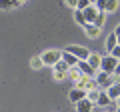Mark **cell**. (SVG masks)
I'll list each match as a JSON object with an SVG mask.
<instances>
[{"mask_svg": "<svg viewBox=\"0 0 120 112\" xmlns=\"http://www.w3.org/2000/svg\"><path fill=\"white\" fill-rule=\"evenodd\" d=\"M94 108V102L88 98H82L80 102H76V112H92Z\"/></svg>", "mask_w": 120, "mask_h": 112, "instance_id": "cell-7", "label": "cell"}, {"mask_svg": "<svg viewBox=\"0 0 120 112\" xmlns=\"http://www.w3.org/2000/svg\"><path fill=\"white\" fill-rule=\"evenodd\" d=\"M116 46H118V36H116V32H114V34H110V36H108V40H106V50L112 52Z\"/></svg>", "mask_w": 120, "mask_h": 112, "instance_id": "cell-14", "label": "cell"}, {"mask_svg": "<svg viewBox=\"0 0 120 112\" xmlns=\"http://www.w3.org/2000/svg\"><path fill=\"white\" fill-rule=\"evenodd\" d=\"M90 2H92V4H96V0H90Z\"/></svg>", "mask_w": 120, "mask_h": 112, "instance_id": "cell-31", "label": "cell"}, {"mask_svg": "<svg viewBox=\"0 0 120 112\" xmlns=\"http://www.w3.org/2000/svg\"><path fill=\"white\" fill-rule=\"evenodd\" d=\"M68 98H70V102L76 104V102H80L82 98H86V90H82V88H76V86H74L72 90L68 92Z\"/></svg>", "mask_w": 120, "mask_h": 112, "instance_id": "cell-5", "label": "cell"}, {"mask_svg": "<svg viewBox=\"0 0 120 112\" xmlns=\"http://www.w3.org/2000/svg\"><path fill=\"white\" fill-rule=\"evenodd\" d=\"M100 26H96V24H92V22H88V24L84 26V32H86V36H90V38H96V36L100 34Z\"/></svg>", "mask_w": 120, "mask_h": 112, "instance_id": "cell-9", "label": "cell"}, {"mask_svg": "<svg viewBox=\"0 0 120 112\" xmlns=\"http://www.w3.org/2000/svg\"><path fill=\"white\" fill-rule=\"evenodd\" d=\"M110 54H112V56H114V58H118V60H120V44H118V46H116V48H114V50H112V52H110Z\"/></svg>", "mask_w": 120, "mask_h": 112, "instance_id": "cell-27", "label": "cell"}, {"mask_svg": "<svg viewBox=\"0 0 120 112\" xmlns=\"http://www.w3.org/2000/svg\"><path fill=\"white\" fill-rule=\"evenodd\" d=\"M114 32H116V34H120V24L116 26V30H114Z\"/></svg>", "mask_w": 120, "mask_h": 112, "instance_id": "cell-29", "label": "cell"}, {"mask_svg": "<svg viewBox=\"0 0 120 112\" xmlns=\"http://www.w3.org/2000/svg\"><path fill=\"white\" fill-rule=\"evenodd\" d=\"M116 102H118V106H120V98H118V100H116Z\"/></svg>", "mask_w": 120, "mask_h": 112, "instance_id": "cell-32", "label": "cell"}, {"mask_svg": "<svg viewBox=\"0 0 120 112\" xmlns=\"http://www.w3.org/2000/svg\"><path fill=\"white\" fill-rule=\"evenodd\" d=\"M78 68H80L82 74H86V76H94V78H96V72H98V70L92 68L88 60H80V62H78Z\"/></svg>", "mask_w": 120, "mask_h": 112, "instance_id": "cell-6", "label": "cell"}, {"mask_svg": "<svg viewBox=\"0 0 120 112\" xmlns=\"http://www.w3.org/2000/svg\"><path fill=\"white\" fill-rule=\"evenodd\" d=\"M30 66H32L34 70H40V68L44 66V62H42V56H34V58L30 60Z\"/></svg>", "mask_w": 120, "mask_h": 112, "instance_id": "cell-20", "label": "cell"}, {"mask_svg": "<svg viewBox=\"0 0 120 112\" xmlns=\"http://www.w3.org/2000/svg\"><path fill=\"white\" fill-rule=\"evenodd\" d=\"M42 62H44V66H54L58 60H62V52L60 50H46V52H42Z\"/></svg>", "mask_w": 120, "mask_h": 112, "instance_id": "cell-2", "label": "cell"}, {"mask_svg": "<svg viewBox=\"0 0 120 112\" xmlns=\"http://www.w3.org/2000/svg\"><path fill=\"white\" fill-rule=\"evenodd\" d=\"M90 4H92V2H90V0H78V8H80V10H84V8H88Z\"/></svg>", "mask_w": 120, "mask_h": 112, "instance_id": "cell-25", "label": "cell"}, {"mask_svg": "<svg viewBox=\"0 0 120 112\" xmlns=\"http://www.w3.org/2000/svg\"><path fill=\"white\" fill-rule=\"evenodd\" d=\"M22 4V0H0V10H12Z\"/></svg>", "mask_w": 120, "mask_h": 112, "instance_id": "cell-11", "label": "cell"}, {"mask_svg": "<svg viewBox=\"0 0 120 112\" xmlns=\"http://www.w3.org/2000/svg\"><path fill=\"white\" fill-rule=\"evenodd\" d=\"M66 50H68V52H72L74 56H78L80 60H88V56L92 54V52H90V50H86L84 46H68Z\"/></svg>", "mask_w": 120, "mask_h": 112, "instance_id": "cell-4", "label": "cell"}, {"mask_svg": "<svg viewBox=\"0 0 120 112\" xmlns=\"http://www.w3.org/2000/svg\"><path fill=\"white\" fill-rule=\"evenodd\" d=\"M52 68H54V70H58V72H68V70L72 68V66H68V64H66L64 60H58V62H56L54 66H52Z\"/></svg>", "mask_w": 120, "mask_h": 112, "instance_id": "cell-19", "label": "cell"}, {"mask_svg": "<svg viewBox=\"0 0 120 112\" xmlns=\"http://www.w3.org/2000/svg\"><path fill=\"white\" fill-rule=\"evenodd\" d=\"M64 78H68V72H58V70H54V80H64Z\"/></svg>", "mask_w": 120, "mask_h": 112, "instance_id": "cell-23", "label": "cell"}, {"mask_svg": "<svg viewBox=\"0 0 120 112\" xmlns=\"http://www.w3.org/2000/svg\"><path fill=\"white\" fill-rule=\"evenodd\" d=\"M64 4L70 8H78V0H64Z\"/></svg>", "mask_w": 120, "mask_h": 112, "instance_id": "cell-26", "label": "cell"}, {"mask_svg": "<svg viewBox=\"0 0 120 112\" xmlns=\"http://www.w3.org/2000/svg\"><path fill=\"white\" fill-rule=\"evenodd\" d=\"M106 92H108V96H110L112 100H118L120 98V86H118V84H112L110 88H106Z\"/></svg>", "mask_w": 120, "mask_h": 112, "instance_id": "cell-16", "label": "cell"}, {"mask_svg": "<svg viewBox=\"0 0 120 112\" xmlns=\"http://www.w3.org/2000/svg\"><path fill=\"white\" fill-rule=\"evenodd\" d=\"M116 36H118V44H120V34H116Z\"/></svg>", "mask_w": 120, "mask_h": 112, "instance_id": "cell-30", "label": "cell"}, {"mask_svg": "<svg viewBox=\"0 0 120 112\" xmlns=\"http://www.w3.org/2000/svg\"><path fill=\"white\" fill-rule=\"evenodd\" d=\"M104 20H106V12H98L92 24H96V26H100V28H102V26H104Z\"/></svg>", "mask_w": 120, "mask_h": 112, "instance_id": "cell-21", "label": "cell"}, {"mask_svg": "<svg viewBox=\"0 0 120 112\" xmlns=\"http://www.w3.org/2000/svg\"><path fill=\"white\" fill-rule=\"evenodd\" d=\"M118 58H114V56L108 52V56H102V64H100V70H104V72H108V74H112L114 72V68H116V64H118Z\"/></svg>", "mask_w": 120, "mask_h": 112, "instance_id": "cell-3", "label": "cell"}, {"mask_svg": "<svg viewBox=\"0 0 120 112\" xmlns=\"http://www.w3.org/2000/svg\"><path fill=\"white\" fill-rule=\"evenodd\" d=\"M96 8L98 12H106V0H96Z\"/></svg>", "mask_w": 120, "mask_h": 112, "instance_id": "cell-24", "label": "cell"}, {"mask_svg": "<svg viewBox=\"0 0 120 112\" xmlns=\"http://www.w3.org/2000/svg\"><path fill=\"white\" fill-rule=\"evenodd\" d=\"M74 86H76V88H82V90H86V92L92 90V88H100L98 82H96V78H94V76H86V74H82V76L74 82Z\"/></svg>", "mask_w": 120, "mask_h": 112, "instance_id": "cell-1", "label": "cell"}, {"mask_svg": "<svg viewBox=\"0 0 120 112\" xmlns=\"http://www.w3.org/2000/svg\"><path fill=\"white\" fill-rule=\"evenodd\" d=\"M74 20H76L78 24L82 26V28H84V26L88 24V22H86V16H84V12H82L80 8H76V10H74Z\"/></svg>", "mask_w": 120, "mask_h": 112, "instance_id": "cell-15", "label": "cell"}, {"mask_svg": "<svg viewBox=\"0 0 120 112\" xmlns=\"http://www.w3.org/2000/svg\"><path fill=\"white\" fill-rule=\"evenodd\" d=\"M116 112H120V106H118V110H116Z\"/></svg>", "mask_w": 120, "mask_h": 112, "instance_id": "cell-33", "label": "cell"}, {"mask_svg": "<svg viewBox=\"0 0 120 112\" xmlns=\"http://www.w3.org/2000/svg\"><path fill=\"white\" fill-rule=\"evenodd\" d=\"M110 102H112V98L108 96V92L102 90V92H100V96H98V100H96V106H108Z\"/></svg>", "mask_w": 120, "mask_h": 112, "instance_id": "cell-13", "label": "cell"}, {"mask_svg": "<svg viewBox=\"0 0 120 112\" xmlns=\"http://www.w3.org/2000/svg\"><path fill=\"white\" fill-rule=\"evenodd\" d=\"M88 62H90V66L94 70H100V64H102V56L100 54H90L88 56Z\"/></svg>", "mask_w": 120, "mask_h": 112, "instance_id": "cell-12", "label": "cell"}, {"mask_svg": "<svg viewBox=\"0 0 120 112\" xmlns=\"http://www.w3.org/2000/svg\"><path fill=\"white\" fill-rule=\"evenodd\" d=\"M82 12H84V16H86V22H94L96 14H98V8H96V4H90L88 8H84Z\"/></svg>", "mask_w": 120, "mask_h": 112, "instance_id": "cell-10", "label": "cell"}, {"mask_svg": "<svg viewBox=\"0 0 120 112\" xmlns=\"http://www.w3.org/2000/svg\"><path fill=\"white\" fill-rule=\"evenodd\" d=\"M106 112H108V110H106Z\"/></svg>", "mask_w": 120, "mask_h": 112, "instance_id": "cell-35", "label": "cell"}, {"mask_svg": "<svg viewBox=\"0 0 120 112\" xmlns=\"http://www.w3.org/2000/svg\"><path fill=\"white\" fill-rule=\"evenodd\" d=\"M100 92H102L100 88H92V90H88V92H86V98H88V100H92V102L96 104V100H98Z\"/></svg>", "mask_w": 120, "mask_h": 112, "instance_id": "cell-18", "label": "cell"}, {"mask_svg": "<svg viewBox=\"0 0 120 112\" xmlns=\"http://www.w3.org/2000/svg\"><path fill=\"white\" fill-rule=\"evenodd\" d=\"M118 8V0H106V12H114Z\"/></svg>", "mask_w": 120, "mask_h": 112, "instance_id": "cell-22", "label": "cell"}, {"mask_svg": "<svg viewBox=\"0 0 120 112\" xmlns=\"http://www.w3.org/2000/svg\"><path fill=\"white\" fill-rule=\"evenodd\" d=\"M24 2H26V0H22V4H24Z\"/></svg>", "mask_w": 120, "mask_h": 112, "instance_id": "cell-34", "label": "cell"}, {"mask_svg": "<svg viewBox=\"0 0 120 112\" xmlns=\"http://www.w3.org/2000/svg\"><path fill=\"white\" fill-rule=\"evenodd\" d=\"M80 76H82V72H80V68H78V66H72V68L68 70V78H70L72 82H76Z\"/></svg>", "mask_w": 120, "mask_h": 112, "instance_id": "cell-17", "label": "cell"}, {"mask_svg": "<svg viewBox=\"0 0 120 112\" xmlns=\"http://www.w3.org/2000/svg\"><path fill=\"white\" fill-rule=\"evenodd\" d=\"M62 60H64V62H66L68 66H78V62H80V58H78V56H74L72 52L64 50V52H62Z\"/></svg>", "mask_w": 120, "mask_h": 112, "instance_id": "cell-8", "label": "cell"}, {"mask_svg": "<svg viewBox=\"0 0 120 112\" xmlns=\"http://www.w3.org/2000/svg\"><path fill=\"white\" fill-rule=\"evenodd\" d=\"M112 74H114V76H120V62L116 64V68H114V72H112Z\"/></svg>", "mask_w": 120, "mask_h": 112, "instance_id": "cell-28", "label": "cell"}]
</instances>
